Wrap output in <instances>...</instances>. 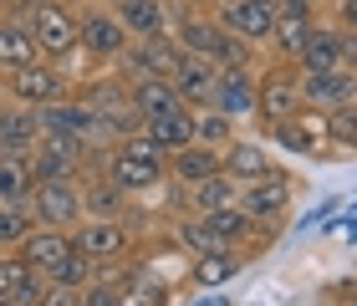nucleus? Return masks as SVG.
I'll list each match as a JSON object with an SVG mask.
<instances>
[{
	"instance_id": "obj_28",
	"label": "nucleus",
	"mask_w": 357,
	"mask_h": 306,
	"mask_svg": "<svg viewBox=\"0 0 357 306\" xmlns=\"http://www.w3.org/2000/svg\"><path fill=\"white\" fill-rule=\"evenodd\" d=\"M240 199V184L230 179V174H209V179L199 184H189V204H194V215H215V209H230Z\"/></svg>"
},
{
	"instance_id": "obj_1",
	"label": "nucleus",
	"mask_w": 357,
	"mask_h": 306,
	"mask_svg": "<svg viewBox=\"0 0 357 306\" xmlns=\"http://www.w3.org/2000/svg\"><path fill=\"white\" fill-rule=\"evenodd\" d=\"M107 174L112 184L123 189V194H149V189H164L169 184V153L158 148V143H149V133H138L133 138H118L112 143V153L97 164Z\"/></svg>"
},
{
	"instance_id": "obj_31",
	"label": "nucleus",
	"mask_w": 357,
	"mask_h": 306,
	"mask_svg": "<svg viewBox=\"0 0 357 306\" xmlns=\"http://www.w3.org/2000/svg\"><path fill=\"white\" fill-rule=\"evenodd\" d=\"M230 138H235V123L225 118V112H215V107L194 112V143H204V148H225Z\"/></svg>"
},
{
	"instance_id": "obj_27",
	"label": "nucleus",
	"mask_w": 357,
	"mask_h": 306,
	"mask_svg": "<svg viewBox=\"0 0 357 306\" xmlns=\"http://www.w3.org/2000/svg\"><path fill=\"white\" fill-rule=\"evenodd\" d=\"M36 36H31L26 15H0V77L26 67V61H36Z\"/></svg>"
},
{
	"instance_id": "obj_11",
	"label": "nucleus",
	"mask_w": 357,
	"mask_h": 306,
	"mask_svg": "<svg viewBox=\"0 0 357 306\" xmlns=\"http://www.w3.org/2000/svg\"><path fill=\"white\" fill-rule=\"evenodd\" d=\"M266 138L275 143V148H286V153H306V158H332V138H327V123H321V112H312V107H301L296 118L275 123Z\"/></svg>"
},
{
	"instance_id": "obj_4",
	"label": "nucleus",
	"mask_w": 357,
	"mask_h": 306,
	"mask_svg": "<svg viewBox=\"0 0 357 306\" xmlns=\"http://www.w3.org/2000/svg\"><path fill=\"white\" fill-rule=\"evenodd\" d=\"M26 26H31L36 52L46 61H61L77 46V10L67 6V0H36V6L26 10Z\"/></svg>"
},
{
	"instance_id": "obj_13",
	"label": "nucleus",
	"mask_w": 357,
	"mask_h": 306,
	"mask_svg": "<svg viewBox=\"0 0 357 306\" xmlns=\"http://www.w3.org/2000/svg\"><path fill=\"white\" fill-rule=\"evenodd\" d=\"M102 6L118 15V26L133 41L169 36V26H174V6H169V0H102Z\"/></svg>"
},
{
	"instance_id": "obj_38",
	"label": "nucleus",
	"mask_w": 357,
	"mask_h": 306,
	"mask_svg": "<svg viewBox=\"0 0 357 306\" xmlns=\"http://www.w3.org/2000/svg\"><path fill=\"white\" fill-rule=\"evenodd\" d=\"M321 235H332V240H357V204H342V209L327 220V230H321Z\"/></svg>"
},
{
	"instance_id": "obj_33",
	"label": "nucleus",
	"mask_w": 357,
	"mask_h": 306,
	"mask_svg": "<svg viewBox=\"0 0 357 306\" xmlns=\"http://www.w3.org/2000/svg\"><path fill=\"white\" fill-rule=\"evenodd\" d=\"M46 281H56V286H67V291H82V286L87 281H97V266L87 261V255H67V261H56L52 266V276H46Z\"/></svg>"
},
{
	"instance_id": "obj_24",
	"label": "nucleus",
	"mask_w": 357,
	"mask_h": 306,
	"mask_svg": "<svg viewBox=\"0 0 357 306\" xmlns=\"http://www.w3.org/2000/svg\"><path fill=\"white\" fill-rule=\"evenodd\" d=\"M240 270H245V255L240 250H204V255H189V281L199 291H225Z\"/></svg>"
},
{
	"instance_id": "obj_35",
	"label": "nucleus",
	"mask_w": 357,
	"mask_h": 306,
	"mask_svg": "<svg viewBox=\"0 0 357 306\" xmlns=\"http://www.w3.org/2000/svg\"><path fill=\"white\" fill-rule=\"evenodd\" d=\"M21 281H26V266H21V255H15V250H0V306H10V301H15Z\"/></svg>"
},
{
	"instance_id": "obj_18",
	"label": "nucleus",
	"mask_w": 357,
	"mask_h": 306,
	"mask_svg": "<svg viewBox=\"0 0 357 306\" xmlns=\"http://www.w3.org/2000/svg\"><path fill=\"white\" fill-rule=\"evenodd\" d=\"M271 169H281V164H275V153H271V143H261V138H240V133L225 143V174H230L235 184L266 179Z\"/></svg>"
},
{
	"instance_id": "obj_17",
	"label": "nucleus",
	"mask_w": 357,
	"mask_h": 306,
	"mask_svg": "<svg viewBox=\"0 0 357 306\" xmlns=\"http://www.w3.org/2000/svg\"><path fill=\"white\" fill-rule=\"evenodd\" d=\"M77 245H72V230H46V224H36L21 245H15V255H21L26 270H36V276H52L56 261H67Z\"/></svg>"
},
{
	"instance_id": "obj_20",
	"label": "nucleus",
	"mask_w": 357,
	"mask_h": 306,
	"mask_svg": "<svg viewBox=\"0 0 357 306\" xmlns=\"http://www.w3.org/2000/svg\"><path fill=\"white\" fill-rule=\"evenodd\" d=\"M215 77H220L215 61H204V56H189V52H184V61H178V72H174V92H178V102H184L189 112L209 107V98H215Z\"/></svg>"
},
{
	"instance_id": "obj_22",
	"label": "nucleus",
	"mask_w": 357,
	"mask_h": 306,
	"mask_svg": "<svg viewBox=\"0 0 357 306\" xmlns=\"http://www.w3.org/2000/svg\"><path fill=\"white\" fill-rule=\"evenodd\" d=\"M321 15H275V31H271V41H266V52L281 61V67H296L301 52H306V41H312V31H317Z\"/></svg>"
},
{
	"instance_id": "obj_34",
	"label": "nucleus",
	"mask_w": 357,
	"mask_h": 306,
	"mask_svg": "<svg viewBox=\"0 0 357 306\" xmlns=\"http://www.w3.org/2000/svg\"><path fill=\"white\" fill-rule=\"evenodd\" d=\"M128 306H174V291H169V281H158V276L143 270L138 286L128 291Z\"/></svg>"
},
{
	"instance_id": "obj_40",
	"label": "nucleus",
	"mask_w": 357,
	"mask_h": 306,
	"mask_svg": "<svg viewBox=\"0 0 357 306\" xmlns=\"http://www.w3.org/2000/svg\"><path fill=\"white\" fill-rule=\"evenodd\" d=\"M332 21L347 26V31H357V0H332Z\"/></svg>"
},
{
	"instance_id": "obj_36",
	"label": "nucleus",
	"mask_w": 357,
	"mask_h": 306,
	"mask_svg": "<svg viewBox=\"0 0 357 306\" xmlns=\"http://www.w3.org/2000/svg\"><path fill=\"white\" fill-rule=\"evenodd\" d=\"M337 209H342V199H337V194H321V199H317V204L301 215V224H296V230H301V235H317V230H327V220L337 215Z\"/></svg>"
},
{
	"instance_id": "obj_6",
	"label": "nucleus",
	"mask_w": 357,
	"mask_h": 306,
	"mask_svg": "<svg viewBox=\"0 0 357 306\" xmlns=\"http://www.w3.org/2000/svg\"><path fill=\"white\" fill-rule=\"evenodd\" d=\"M0 82H6V98L10 102H26V107H46V102H56V98H67V92H72V82L61 77V67H56V61H46V56L6 72Z\"/></svg>"
},
{
	"instance_id": "obj_14",
	"label": "nucleus",
	"mask_w": 357,
	"mask_h": 306,
	"mask_svg": "<svg viewBox=\"0 0 357 306\" xmlns=\"http://www.w3.org/2000/svg\"><path fill=\"white\" fill-rule=\"evenodd\" d=\"M296 87L312 112H332V107L357 102V72H296Z\"/></svg>"
},
{
	"instance_id": "obj_15",
	"label": "nucleus",
	"mask_w": 357,
	"mask_h": 306,
	"mask_svg": "<svg viewBox=\"0 0 357 306\" xmlns=\"http://www.w3.org/2000/svg\"><path fill=\"white\" fill-rule=\"evenodd\" d=\"M255 77H261V72H250V67H230V72H220V77H215V98H209V107L225 112L230 123L255 118Z\"/></svg>"
},
{
	"instance_id": "obj_21",
	"label": "nucleus",
	"mask_w": 357,
	"mask_h": 306,
	"mask_svg": "<svg viewBox=\"0 0 357 306\" xmlns=\"http://www.w3.org/2000/svg\"><path fill=\"white\" fill-rule=\"evenodd\" d=\"M128 204H133V194H123L102 169L82 174V209H87V220H128Z\"/></svg>"
},
{
	"instance_id": "obj_3",
	"label": "nucleus",
	"mask_w": 357,
	"mask_h": 306,
	"mask_svg": "<svg viewBox=\"0 0 357 306\" xmlns=\"http://www.w3.org/2000/svg\"><path fill=\"white\" fill-rule=\"evenodd\" d=\"M31 220L46 230H77L87 220L82 209V179H41L31 189Z\"/></svg>"
},
{
	"instance_id": "obj_16",
	"label": "nucleus",
	"mask_w": 357,
	"mask_h": 306,
	"mask_svg": "<svg viewBox=\"0 0 357 306\" xmlns=\"http://www.w3.org/2000/svg\"><path fill=\"white\" fill-rule=\"evenodd\" d=\"M169 36H174L178 46H184L189 56H204V61H215L220 41H225V26H220L209 10H178V21L169 26Z\"/></svg>"
},
{
	"instance_id": "obj_10",
	"label": "nucleus",
	"mask_w": 357,
	"mask_h": 306,
	"mask_svg": "<svg viewBox=\"0 0 357 306\" xmlns=\"http://www.w3.org/2000/svg\"><path fill=\"white\" fill-rule=\"evenodd\" d=\"M178 61H184V46H178L174 36H153V41H128V52L118 56V77H164V82H174Z\"/></svg>"
},
{
	"instance_id": "obj_26",
	"label": "nucleus",
	"mask_w": 357,
	"mask_h": 306,
	"mask_svg": "<svg viewBox=\"0 0 357 306\" xmlns=\"http://www.w3.org/2000/svg\"><path fill=\"white\" fill-rule=\"evenodd\" d=\"M220 169H225V148H204V143H189V148L169 153V184H178V189L199 184V179H209V174H220Z\"/></svg>"
},
{
	"instance_id": "obj_12",
	"label": "nucleus",
	"mask_w": 357,
	"mask_h": 306,
	"mask_svg": "<svg viewBox=\"0 0 357 306\" xmlns=\"http://www.w3.org/2000/svg\"><path fill=\"white\" fill-rule=\"evenodd\" d=\"M26 164H31V179H82L87 174V158L82 148H77L72 138H52V133H41L36 138V148L26 153Z\"/></svg>"
},
{
	"instance_id": "obj_41",
	"label": "nucleus",
	"mask_w": 357,
	"mask_h": 306,
	"mask_svg": "<svg viewBox=\"0 0 357 306\" xmlns=\"http://www.w3.org/2000/svg\"><path fill=\"white\" fill-rule=\"evenodd\" d=\"M321 0H275V15H312Z\"/></svg>"
},
{
	"instance_id": "obj_39",
	"label": "nucleus",
	"mask_w": 357,
	"mask_h": 306,
	"mask_svg": "<svg viewBox=\"0 0 357 306\" xmlns=\"http://www.w3.org/2000/svg\"><path fill=\"white\" fill-rule=\"evenodd\" d=\"M36 306H77V291H67V286H56V281H46V291Z\"/></svg>"
},
{
	"instance_id": "obj_29",
	"label": "nucleus",
	"mask_w": 357,
	"mask_h": 306,
	"mask_svg": "<svg viewBox=\"0 0 357 306\" xmlns=\"http://www.w3.org/2000/svg\"><path fill=\"white\" fill-rule=\"evenodd\" d=\"M143 133H149V143H158L164 153H178V148H189V143H194V112L178 107V112H169V118L143 123Z\"/></svg>"
},
{
	"instance_id": "obj_43",
	"label": "nucleus",
	"mask_w": 357,
	"mask_h": 306,
	"mask_svg": "<svg viewBox=\"0 0 357 306\" xmlns=\"http://www.w3.org/2000/svg\"><path fill=\"white\" fill-rule=\"evenodd\" d=\"M67 6H72V10H87V6H97V0H67Z\"/></svg>"
},
{
	"instance_id": "obj_5",
	"label": "nucleus",
	"mask_w": 357,
	"mask_h": 306,
	"mask_svg": "<svg viewBox=\"0 0 357 306\" xmlns=\"http://www.w3.org/2000/svg\"><path fill=\"white\" fill-rule=\"evenodd\" d=\"M128 31L118 26V15H112L102 0L97 6H87V10H77V46L92 56V61H102V67H118V56L128 52Z\"/></svg>"
},
{
	"instance_id": "obj_32",
	"label": "nucleus",
	"mask_w": 357,
	"mask_h": 306,
	"mask_svg": "<svg viewBox=\"0 0 357 306\" xmlns=\"http://www.w3.org/2000/svg\"><path fill=\"white\" fill-rule=\"evenodd\" d=\"M31 230H36L31 204H0V250H15Z\"/></svg>"
},
{
	"instance_id": "obj_37",
	"label": "nucleus",
	"mask_w": 357,
	"mask_h": 306,
	"mask_svg": "<svg viewBox=\"0 0 357 306\" xmlns=\"http://www.w3.org/2000/svg\"><path fill=\"white\" fill-rule=\"evenodd\" d=\"M77 306H128V296L112 291V286H102V281H87L82 291H77Z\"/></svg>"
},
{
	"instance_id": "obj_19",
	"label": "nucleus",
	"mask_w": 357,
	"mask_h": 306,
	"mask_svg": "<svg viewBox=\"0 0 357 306\" xmlns=\"http://www.w3.org/2000/svg\"><path fill=\"white\" fill-rule=\"evenodd\" d=\"M36 138H41V118H36V107H26V102H0V153H31L36 148Z\"/></svg>"
},
{
	"instance_id": "obj_9",
	"label": "nucleus",
	"mask_w": 357,
	"mask_h": 306,
	"mask_svg": "<svg viewBox=\"0 0 357 306\" xmlns=\"http://www.w3.org/2000/svg\"><path fill=\"white\" fill-rule=\"evenodd\" d=\"M209 15H215L230 36L250 41V46H266L271 31H275V0H215Z\"/></svg>"
},
{
	"instance_id": "obj_25",
	"label": "nucleus",
	"mask_w": 357,
	"mask_h": 306,
	"mask_svg": "<svg viewBox=\"0 0 357 306\" xmlns=\"http://www.w3.org/2000/svg\"><path fill=\"white\" fill-rule=\"evenodd\" d=\"M199 220H204V230H209V240H215L220 250H240V255H245V245L261 235V224H255L240 204L215 209V215H199Z\"/></svg>"
},
{
	"instance_id": "obj_30",
	"label": "nucleus",
	"mask_w": 357,
	"mask_h": 306,
	"mask_svg": "<svg viewBox=\"0 0 357 306\" xmlns=\"http://www.w3.org/2000/svg\"><path fill=\"white\" fill-rule=\"evenodd\" d=\"M31 189H36L31 164L21 153H0V204H31Z\"/></svg>"
},
{
	"instance_id": "obj_8",
	"label": "nucleus",
	"mask_w": 357,
	"mask_h": 306,
	"mask_svg": "<svg viewBox=\"0 0 357 306\" xmlns=\"http://www.w3.org/2000/svg\"><path fill=\"white\" fill-rule=\"evenodd\" d=\"M291 189H296V179H291L286 169H271L266 179H250V184H240V209H245V215L261 224H281L286 220V209H291Z\"/></svg>"
},
{
	"instance_id": "obj_42",
	"label": "nucleus",
	"mask_w": 357,
	"mask_h": 306,
	"mask_svg": "<svg viewBox=\"0 0 357 306\" xmlns=\"http://www.w3.org/2000/svg\"><path fill=\"white\" fill-rule=\"evenodd\" d=\"M194 306H235V296H230V291H204Z\"/></svg>"
},
{
	"instance_id": "obj_2",
	"label": "nucleus",
	"mask_w": 357,
	"mask_h": 306,
	"mask_svg": "<svg viewBox=\"0 0 357 306\" xmlns=\"http://www.w3.org/2000/svg\"><path fill=\"white\" fill-rule=\"evenodd\" d=\"M72 245H77V255H87L92 266H118V261H133L138 235H133L128 220H82L72 230Z\"/></svg>"
},
{
	"instance_id": "obj_7",
	"label": "nucleus",
	"mask_w": 357,
	"mask_h": 306,
	"mask_svg": "<svg viewBox=\"0 0 357 306\" xmlns=\"http://www.w3.org/2000/svg\"><path fill=\"white\" fill-rule=\"evenodd\" d=\"M306 102H301V87H296V72L291 67H271V72H261L255 77V123L271 128L275 123H286V118H296Z\"/></svg>"
},
{
	"instance_id": "obj_23",
	"label": "nucleus",
	"mask_w": 357,
	"mask_h": 306,
	"mask_svg": "<svg viewBox=\"0 0 357 306\" xmlns=\"http://www.w3.org/2000/svg\"><path fill=\"white\" fill-rule=\"evenodd\" d=\"M123 82H128V77H123ZM128 102H133V112L143 123L169 118V112L184 107V102H178V92H174V82H164V77H133V82H128Z\"/></svg>"
}]
</instances>
